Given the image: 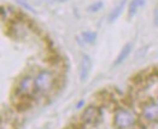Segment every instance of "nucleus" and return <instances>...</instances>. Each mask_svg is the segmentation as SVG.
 <instances>
[{"label": "nucleus", "instance_id": "obj_7", "mask_svg": "<svg viewBox=\"0 0 158 129\" xmlns=\"http://www.w3.org/2000/svg\"><path fill=\"white\" fill-rule=\"evenodd\" d=\"M126 2H127V0H121L118 4L111 10V12L109 13V17H107V21H109L110 23L115 22L119 16L122 15L123 10H124V6H126Z\"/></svg>", "mask_w": 158, "mask_h": 129}, {"label": "nucleus", "instance_id": "obj_11", "mask_svg": "<svg viewBox=\"0 0 158 129\" xmlns=\"http://www.w3.org/2000/svg\"><path fill=\"white\" fill-rule=\"evenodd\" d=\"M15 2H17L19 6H22L24 10H27V11H29V12H33L35 13L36 11H35V9L29 4V1L28 0H13Z\"/></svg>", "mask_w": 158, "mask_h": 129}, {"label": "nucleus", "instance_id": "obj_6", "mask_svg": "<svg viewBox=\"0 0 158 129\" xmlns=\"http://www.w3.org/2000/svg\"><path fill=\"white\" fill-rule=\"evenodd\" d=\"M77 42L81 46H87V45H92L93 42L97 40V34L94 31H83L77 35Z\"/></svg>", "mask_w": 158, "mask_h": 129}, {"label": "nucleus", "instance_id": "obj_10", "mask_svg": "<svg viewBox=\"0 0 158 129\" xmlns=\"http://www.w3.org/2000/svg\"><path fill=\"white\" fill-rule=\"evenodd\" d=\"M145 5V0H132L128 7V12H129V17L135 16L136 12L139 11V9H141Z\"/></svg>", "mask_w": 158, "mask_h": 129}, {"label": "nucleus", "instance_id": "obj_3", "mask_svg": "<svg viewBox=\"0 0 158 129\" xmlns=\"http://www.w3.org/2000/svg\"><path fill=\"white\" fill-rule=\"evenodd\" d=\"M92 59L87 54H83L82 58H81V62H80L79 66V76L80 81L81 82H85L87 81V78L91 74V70H92Z\"/></svg>", "mask_w": 158, "mask_h": 129}, {"label": "nucleus", "instance_id": "obj_15", "mask_svg": "<svg viewBox=\"0 0 158 129\" xmlns=\"http://www.w3.org/2000/svg\"><path fill=\"white\" fill-rule=\"evenodd\" d=\"M83 104H85V102H83V100H81V102H80V103L77 104V105H76V107H77V109H80V107H81V106H82Z\"/></svg>", "mask_w": 158, "mask_h": 129}, {"label": "nucleus", "instance_id": "obj_14", "mask_svg": "<svg viewBox=\"0 0 158 129\" xmlns=\"http://www.w3.org/2000/svg\"><path fill=\"white\" fill-rule=\"evenodd\" d=\"M47 1H52V2H64V1H68V0H47Z\"/></svg>", "mask_w": 158, "mask_h": 129}, {"label": "nucleus", "instance_id": "obj_5", "mask_svg": "<svg viewBox=\"0 0 158 129\" xmlns=\"http://www.w3.org/2000/svg\"><path fill=\"white\" fill-rule=\"evenodd\" d=\"M100 117V111L98 107H94V106H89L87 109H85L83 114H82V122L86 123V124H94L98 118Z\"/></svg>", "mask_w": 158, "mask_h": 129}, {"label": "nucleus", "instance_id": "obj_13", "mask_svg": "<svg viewBox=\"0 0 158 129\" xmlns=\"http://www.w3.org/2000/svg\"><path fill=\"white\" fill-rule=\"evenodd\" d=\"M153 24L158 27V6L155 9V12H153Z\"/></svg>", "mask_w": 158, "mask_h": 129}, {"label": "nucleus", "instance_id": "obj_16", "mask_svg": "<svg viewBox=\"0 0 158 129\" xmlns=\"http://www.w3.org/2000/svg\"><path fill=\"white\" fill-rule=\"evenodd\" d=\"M157 97H158V88H157Z\"/></svg>", "mask_w": 158, "mask_h": 129}, {"label": "nucleus", "instance_id": "obj_1", "mask_svg": "<svg viewBox=\"0 0 158 129\" xmlns=\"http://www.w3.org/2000/svg\"><path fill=\"white\" fill-rule=\"evenodd\" d=\"M54 82H56V78L52 71L41 70L36 75V77L34 78V87L40 93H47L52 89Z\"/></svg>", "mask_w": 158, "mask_h": 129}, {"label": "nucleus", "instance_id": "obj_8", "mask_svg": "<svg viewBox=\"0 0 158 129\" xmlns=\"http://www.w3.org/2000/svg\"><path fill=\"white\" fill-rule=\"evenodd\" d=\"M132 50H133L132 44H131V42L126 44V45L122 47V50L119 51L118 56H117V58H116V60H115V65L122 64L124 60H127V58H128V57H129V54L132 53Z\"/></svg>", "mask_w": 158, "mask_h": 129}, {"label": "nucleus", "instance_id": "obj_9", "mask_svg": "<svg viewBox=\"0 0 158 129\" xmlns=\"http://www.w3.org/2000/svg\"><path fill=\"white\" fill-rule=\"evenodd\" d=\"M34 86V81L31 80L30 76L24 77L21 82H19V87H18V93L21 95H28L30 93L31 87Z\"/></svg>", "mask_w": 158, "mask_h": 129}, {"label": "nucleus", "instance_id": "obj_2", "mask_svg": "<svg viewBox=\"0 0 158 129\" xmlns=\"http://www.w3.org/2000/svg\"><path fill=\"white\" fill-rule=\"evenodd\" d=\"M135 123V117L126 109H118L114 116V124L117 129H127Z\"/></svg>", "mask_w": 158, "mask_h": 129}, {"label": "nucleus", "instance_id": "obj_12", "mask_svg": "<svg viewBox=\"0 0 158 129\" xmlns=\"http://www.w3.org/2000/svg\"><path fill=\"white\" fill-rule=\"evenodd\" d=\"M102 7H103V1H97V2H93L92 5L88 6V11L91 13L98 12L99 10H102Z\"/></svg>", "mask_w": 158, "mask_h": 129}, {"label": "nucleus", "instance_id": "obj_4", "mask_svg": "<svg viewBox=\"0 0 158 129\" xmlns=\"http://www.w3.org/2000/svg\"><path fill=\"white\" fill-rule=\"evenodd\" d=\"M143 116L150 122H158V103L151 102L144 105L143 107Z\"/></svg>", "mask_w": 158, "mask_h": 129}]
</instances>
